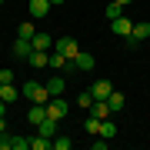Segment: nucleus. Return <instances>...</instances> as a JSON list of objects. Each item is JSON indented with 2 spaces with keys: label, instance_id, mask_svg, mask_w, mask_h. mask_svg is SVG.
Listing matches in <instances>:
<instances>
[{
  "label": "nucleus",
  "instance_id": "nucleus-4",
  "mask_svg": "<svg viewBox=\"0 0 150 150\" xmlns=\"http://www.w3.org/2000/svg\"><path fill=\"white\" fill-rule=\"evenodd\" d=\"M110 30H113V33H120V37L127 40L130 33H134V20H130V17H123V13H120V17H113V20H110Z\"/></svg>",
  "mask_w": 150,
  "mask_h": 150
},
{
  "label": "nucleus",
  "instance_id": "nucleus-31",
  "mask_svg": "<svg viewBox=\"0 0 150 150\" xmlns=\"http://www.w3.org/2000/svg\"><path fill=\"white\" fill-rule=\"evenodd\" d=\"M50 4H54V7H60V4H67V0H50Z\"/></svg>",
  "mask_w": 150,
  "mask_h": 150
},
{
  "label": "nucleus",
  "instance_id": "nucleus-18",
  "mask_svg": "<svg viewBox=\"0 0 150 150\" xmlns=\"http://www.w3.org/2000/svg\"><path fill=\"white\" fill-rule=\"evenodd\" d=\"M0 97H4L7 107H10V103H17V87H13V83H4V87H0Z\"/></svg>",
  "mask_w": 150,
  "mask_h": 150
},
{
  "label": "nucleus",
  "instance_id": "nucleus-6",
  "mask_svg": "<svg viewBox=\"0 0 150 150\" xmlns=\"http://www.w3.org/2000/svg\"><path fill=\"white\" fill-rule=\"evenodd\" d=\"M47 90H50V97H64V90H67V77H64V70L60 74H54L47 80Z\"/></svg>",
  "mask_w": 150,
  "mask_h": 150
},
{
  "label": "nucleus",
  "instance_id": "nucleus-14",
  "mask_svg": "<svg viewBox=\"0 0 150 150\" xmlns=\"http://www.w3.org/2000/svg\"><path fill=\"white\" fill-rule=\"evenodd\" d=\"M90 113H93V117H100V120H107V117H113V110H110V103H107V100H93V107H90Z\"/></svg>",
  "mask_w": 150,
  "mask_h": 150
},
{
  "label": "nucleus",
  "instance_id": "nucleus-10",
  "mask_svg": "<svg viewBox=\"0 0 150 150\" xmlns=\"http://www.w3.org/2000/svg\"><path fill=\"white\" fill-rule=\"evenodd\" d=\"M30 54H33V43H30V40H23V37H17V40H13V57L27 60Z\"/></svg>",
  "mask_w": 150,
  "mask_h": 150
},
{
  "label": "nucleus",
  "instance_id": "nucleus-7",
  "mask_svg": "<svg viewBox=\"0 0 150 150\" xmlns=\"http://www.w3.org/2000/svg\"><path fill=\"white\" fill-rule=\"evenodd\" d=\"M110 90H113V83H110V80H103V77H100L97 83H90V93H93V100H107V97H110Z\"/></svg>",
  "mask_w": 150,
  "mask_h": 150
},
{
  "label": "nucleus",
  "instance_id": "nucleus-29",
  "mask_svg": "<svg viewBox=\"0 0 150 150\" xmlns=\"http://www.w3.org/2000/svg\"><path fill=\"white\" fill-rule=\"evenodd\" d=\"M4 113H7V103H4V97H0V117H4Z\"/></svg>",
  "mask_w": 150,
  "mask_h": 150
},
{
  "label": "nucleus",
  "instance_id": "nucleus-30",
  "mask_svg": "<svg viewBox=\"0 0 150 150\" xmlns=\"http://www.w3.org/2000/svg\"><path fill=\"white\" fill-rule=\"evenodd\" d=\"M117 4H120V7H127V4H134V0H117Z\"/></svg>",
  "mask_w": 150,
  "mask_h": 150
},
{
  "label": "nucleus",
  "instance_id": "nucleus-17",
  "mask_svg": "<svg viewBox=\"0 0 150 150\" xmlns=\"http://www.w3.org/2000/svg\"><path fill=\"white\" fill-rule=\"evenodd\" d=\"M100 137H107V140H113V137H117V123H113V117L100 120Z\"/></svg>",
  "mask_w": 150,
  "mask_h": 150
},
{
  "label": "nucleus",
  "instance_id": "nucleus-9",
  "mask_svg": "<svg viewBox=\"0 0 150 150\" xmlns=\"http://www.w3.org/2000/svg\"><path fill=\"white\" fill-rule=\"evenodd\" d=\"M74 67H77V70H93V67H97V57L87 54V50H80V54L74 57Z\"/></svg>",
  "mask_w": 150,
  "mask_h": 150
},
{
  "label": "nucleus",
  "instance_id": "nucleus-26",
  "mask_svg": "<svg viewBox=\"0 0 150 150\" xmlns=\"http://www.w3.org/2000/svg\"><path fill=\"white\" fill-rule=\"evenodd\" d=\"M0 83H13V70H7V67L0 70Z\"/></svg>",
  "mask_w": 150,
  "mask_h": 150
},
{
  "label": "nucleus",
  "instance_id": "nucleus-8",
  "mask_svg": "<svg viewBox=\"0 0 150 150\" xmlns=\"http://www.w3.org/2000/svg\"><path fill=\"white\" fill-rule=\"evenodd\" d=\"M37 134H43V137H57V134H60V120L43 117V123H37Z\"/></svg>",
  "mask_w": 150,
  "mask_h": 150
},
{
  "label": "nucleus",
  "instance_id": "nucleus-23",
  "mask_svg": "<svg viewBox=\"0 0 150 150\" xmlns=\"http://www.w3.org/2000/svg\"><path fill=\"white\" fill-rule=\"evenodd\" d=\"M70 147H74V140H70L67 134H57L54 137V150H70Z\"/></svg>",
  "mask_w": 150,
  "mask_h": 150
},
{
  "label": "nucleus",
  "instance_id": "nucleus-2",
  "mask_svg": "<svg viewBox=\"0 0 150 150\" xmlns=\"http://www.w3.org/2000/svg\"><path fill=\"white\" fill-rule=\"evenodd\" d=\"M70 113V103L64 100V97H50L47 100V117H54V120H64Z\"/></svg>",
  "mask_w": 150,
  "mask_h": 150
},
{
  "label": "nucleus",
  "instance_id": "nucleus-25",
  "mask_svg": "<svg viewBox=\"0 0 150 150\" xmlns=\"http://www.w3.org/2000/svg\"><path fill=\"white\" fill-rule=\"evenodd\" d=\"M103 13H107V20H113V17H120V13H123V7L117 4V0H110V4L103 7Z\"/></svg>",
  "mask_w": 150,
  "mask_h": 150
},
{
  "label": "nucleus",
  "instance_id": "nucleus-13",
  "mask_svg": "<svg viewBox=\"0 0 150 150\" xmlns=\"http://www.w3.org/2000/svg\"><path fill=\"white\" fill-rule=\"evenodd\" d=\"M33 50H54V37L50 33H33Z\"/></svg>",
  "mask_w": 150,
  "mask_h": 150
},
{
  "label": "nucleus",
  "instance_id": "nucleus-28",
  "mask_svg": "<svg viewBox=\"0 0 150 150\" xmlns=\"http://www.w3.org/2000/svg\"><path fill=\"white\" fill-rule=\"evenodd\" d=\"M4 134H10V130H7V120L0 117V137H4Z\"/></svg>",
  "mask_w": 150,
  "mask_h": 150
},
{
  "label": "nucleus",
  "instance_id": "nucleus-11",
  "mask_svg": "<svg viewBox=\"0 0 150 150\" xmlns=\"http://www.w3.org/2000/svg\"><path fill=\"white\" fill-rule=\"evenodd\" d=\"M27 64H30L33 70H40V67H47V64H50V50H33V54L27 57Z\"/></svg>",
  "mask_w": 150,
  "mask_h": 150
},
{
  "label": "nucleus",
  "instance_id": "nucleus-5",
  "mask_svg": "<svg viewBox=\"0 0 150 150\" xmlns=\"http://www.w3.org/2000/svg\"><path fill=\"white\" fill-rule=\"evenodd\" d=\"M50 7H54L50 0H30V4H27V13H30V20H43V17L50 13Z\"/></svg>",
  "mask_w": 150,
  "mask_h": 150
},
{
  "label": "nucleus",
  "instance_id": "nucleus-16",
  "mask_svg": "<svg viewBox=\"0 0 150 150\" xmlns=\"http://www.w3.org/2000/svg\"><path fill=\"white\" fill-rule=\"evenodd\" d=\"M50 147H54V137H43V134L30 137V150H50Z\"/></svg>",
  "mask_w": 150,
  "mask_h": 150
},
{
  "label": "nucleus",
  "instance_id": "nucleus-20",
  "mask_svg": "<svg viewBox=\"0 0 150 150\" xmlns=\"http://www.w3.org/2000/svg\"><path fill=\"white\" fill-rule=\"evenodd\" d=\"M83 130H87L90 137H97V134H100V117H93V113H90V117L83 120Z\"/></svg>",
  "mask_w": 150,
  "mask_h": 150
},
{
  "label": "nucleus",
  "instance_id": "nucleus-33",
  "mask_svg": "<svg viewBox=\"0 0 150 150\" xmlns=\"http://www.w3.org/2000/svg\"><path fill=\"white\" fill-rule=\"evenodd\" d=\"M0 87H4V83H0Z\"/></svg>",
  "mask_w": 150,
  "mask_h": 150
},
{
  "label": "nucleus",
  "instance_id": "nucleus-1",
  "mask_svg": "<svg viewBox=\"0 0 150 150\" xmlns=\"http://www.w3.org/2000/svg\"><path fill=\"white\" fill-rule=\"evenodd\" d=\"M23 97H27L30 103H47V100H50V90H47V83L27 80V83H23Z\"/></svg>",
  "mask_w": 150,
  "mask_h": 150
},
{
  "label": "nucleus",
  "instance_id": "nucleus-3",
  "mask_svg": "<svg viewBox=\"0 0 150 150\" xmlns=\"http://www.w3.org/2000/svg\"><path fill=\"white\" fill-rule=\"evenodd\" d=\"M54 50H60L67 60H74L77 54H80V43H77L74 37H60V40H54Z\"/></svg>",
  "mask_w": 150,
  "mask_h": 150
},
{
  "label": "nucleus",
  "instance_id": "nucleus-21",
  "mask_svg": "<svg viewBox=\"0 0 150 150\" xmlns=\"http://www.w3.org/2000/svg\"><path fill=\"white\" fill-rule=\"evenodd\" d=\"M130 37H134L137 43L147 40V37H150V23H134V33H130Z\"/></svg>",
  "mask_w": 150,
  "mask_h": 150
},
{
  "label": "nucleus",
  "instance_id": "nucleus-19",
  "mask_svg": "<svg viewBox=\"0 0 150 150\" xmlns=\"http://www.w3.org/2000/svg\"><path fill=\"white\" fill-rule=\"evenodd\" d=\"M33 33H37V27H33V20H23L20 27H17V37H23V40H33Z\"/></svg>",
  "mask_w": 150,
  "mask_h": 150
},
{
  "label": "nucleus",
  "instance_id": "nucleus-32",
  "mask_svg": "<svg viewBox=\"0 0 150 150\" xmlns=\"http://www.w3.org/2000/svg\"><path fill=\"white\" fill-rule=\"evenodd\" d=\"M0 4H4V0H0Z\"/></svg>",
  "mask_w": 150,
  "mask_h": 150
},
{
  "label": "nucleus",
  "instance_id": "nucleus-12",
  "mask_svg": "<svg viewBox=\"0 0 150 150\" xmlns=\"http://www.w3.org/2000/svg\"><path fill=\"white\" fill-rule=\"evenodd\" d=\"M43 117H47V103H33V107L27 110V120L37 127V123H43Z\"/></svg>",
  "mask_w": 150,
  "mask_h": 150
},
{
  "label": "nucleus",
  "instance_id": "nucleus-24",
  "mask_svg": "<svg viewBox=\"0 0 150 150\" xmlns=\"http://www.w3.org/2000/svg\"><path fill=\"white\" fill-rule=\"evenodd\" d=\"M77 107H80V110H90V107H93V93H90V90H83L80 97H77Z\"/></svg>",
  "mask_w": 150,
  "mask_h": 150
},
{
  "label": "nucleus",
  "instance_id": "nucleus-15",
  "mask_svg": "<svg viewBox=\"0 0 150 150\" xmlns=\"http://www.w3.org/2000/svg\"><path fill=\"white\" fill-rule=\"evenodd\" d=\"M107 103H110V110H113V113H120V110H123V90H117V87H113L110 97H107Z\"/></svg>",
  "mask_w": 150,
  "mask_h": 150
},
{
  "label": "nucleus",
  "instance_id": "nucleus-22",
  "mask_svg": "<svg viewBox=\"0 0 150 150\" xmlns=\"http://www.w3.org/2000/svg\"><path fill=\"white\" fill-rule=\"evenodd\" d=\"M10 144H13V150H30V137H20V134H10Z\"/></svg>",
  "mask_w": 150,
  "mask_h": 150
},
{
  "label": "nucleus",
  "instance_id": "nucleus-27",
  "mask_svg": "<svg viewBox=\"0 0 150 150\" xmlns=\"http://www.w3.org/2000/svg\"><path fill=\"white\" fill-rule=\"evenodd\" d=\"M0 150H13V144H10V134H4V137H0Z\"/></svg>",
  "mask_w": 150,
  "mask_h": 150
}]
</instances>
